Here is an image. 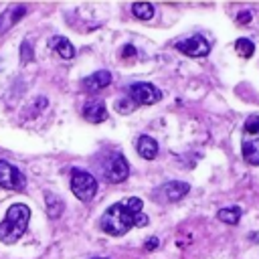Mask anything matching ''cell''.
Instances as JSON below:
<instances>
[{
  "mask_svg": "<svg viewBox=\"0 0 259 259\" xmlns=\"http://www.w3.org/2000/svg\"><path fill=\"white\" fill-rule=\"evenodd\" d=\"M176 51H180L186 57H206L210 53V42L202 34H192L188 38L178 40Z\"/></svg>",
  "mask_w": 259,
  "mask_h": 259,
  "instance_id": "cell-7",
  "label": "cell"
},
{
  "mask_svg": "<svg viewBox=\"0 0 259 259\" xmlns=\"http://www.w3.org/2000/svg\"><path fill=\"white\" fill-rule=\"evenodd\" d=\"M144 200L138 196H130L105 208L99 219V229L111 237H121L134 227H146L148 217L142 212Z\"/></svg>",
  "mask_w": 259,
  "mask_h": 259,
  "instance_id": "cell-1",
  "label": "cell"
},
{
  "mask_svg": "<svg viewBox=\"0 0 259 259\" xmlns=\"http://www.w3.org/2000/svg\"><path fill=\"white\" fill-rule=\"evenodd\" d=\"M235 51H237V55L239 57H243V59H249V57H253V53H255V45L249 40V38H237L235 40Z\"/></svg>",
  "mask_w": 259,
  "mask_h": 259,
  "instance_id": "cell-16",
  "label": "cell"
},
{
  "mask_svg": "<svg viewBox=\"0 0 259 259\" xmlns=\"http://www.w3.org/2000/svg\"><path fill=\"white\" fill-rule=\"evenodd\" d=\"M188 190H190V184H188V182H182V180H168V182L160 184V186L152 192V196H154V200H158V202H176V200H180L182 196H186Z\"/></svg>",
  "mask_w": 259,
  "mask_h": 259,
  "instance_id": "cell-5",
  "label": "cell"
},
{
  "mask_svg": "<svg viewBox=\"0 0 259 259\" xmlns=\"http://www.w3.org/2000/svg\"><path fill=\"white\" fill-rule=\"evenodd\" d=\"M127 174H130V164H127V160H125L121 154H115V156L103 166V176H105L109 182H113V184L123 182V180L127 178Z\"/></svg>",
  "mask_w": 259,
  "mask_h": 259,
  "instance_id": "cell-8",
  "label": "cell"
},
{
  "mask_svg": "<svg viewBox=\"0 0 259 259\" xmlns=\"http://www.w3.org/2000/svg\"><path fill=\"white\" fill-rule=\"evenodd\" d=\"M241 214H243V210H241L239 206H227V208H221V210L217 212L219 221H223V223H227V225H237V223L241 221Z\"/></svg>",
  "mask_w": 259,
  "mask_h": 259,
  "instance_id": "cell-14",
  "label": "cell"
},
{
  "mask_svg": "<svg viewBox=\"0 0 259 259\" xmlns=\"http://www.w3.org/2000/svg\"><path fill=\"white\" fill-rule=\"evenodd\" d=\"M63 208H65V204H63V200H61L59 196L47 194V210H49L51 219H59L61 212H63Z\"/></svg>",
  "mask_w": 259,
  "mask_h": 259,
  "instance_id": "cell-17",
  "label": "cell"
},
{
  "mask_svg": "<svg viewBox=\"0 0 259 259\" xmlns=\"http://www.w3.org/2000/svg\"><path fill=\"white\" fill-rule=\"evenodd\" d=\"M93 259H105V257H93Z\"/></svg>",
  "mask_w": 259,
  "mask_h": 259,
  "instance_id": "cell-23",
  "label": "cell"
},
{
  "mask_svg": "<svg viewBox=\"0 0 259 259\" xmlns=\"http://www.w3.org/2000/svg\"><path fill=\"white\" fill-rule=\"evenodd\" d=\"M249 20H251V12H249V10L239 12V16H237V22H239V24H247Z\"/></svg>",
  "mask_w": 259,
  "mask_h": 259,
  "instance_id": "cell-20",
  "label": "cell"
},
{
  "mask_svg": "<svg viewBox=\"0 0 259 259\" xmlns=\"http://www.w3.org/2000/svg\"><path fill=\"white\" fill-rule=\"evenodd\" d=\"M136 150L144 160H154L158 156V142L150 136H140L138 144H136Z\"/></svg>",
  "mask_w": 259,
  "mask_h": 259,
  "instance_id": "cell-11",
  "label": "cell"
},
{
  "mask_svg": "<svg viewBox=\"0 0 259 259\" xmlns=\"http://www.w3.org/2000/svg\"><path fill=\"white\" fill-rule=\"evenodd\" d=\"M83 117L91 123H101L107 119V109H105V101L103 99H87L83 105Z\"/></svg>",
  "mask_w": 259,
  "mask_h": 259,
  "instance_id": "cell-9",
  "label": "cell"
},
{
  "mask_svg": "<svg viewBox=\"0 0 259 259\" xmlns=\"http://www.w3.org/2000/svg\"><path fill=\"white\" fill-rule=\"evenodd\" d=\"M20 59H22V63H28L34 59V53H32L28 40H22V45H20Z\"/></svg>",
  "mask_w": 259,
  "mask_h": 259,
  "instance_id": "cell-19",
  "label": "cell"
},
{
  "mask_svg": "<svg viewBox=\"0 0 259 259\" xmlns=\"http://www.w3.org/2000/svg\"><path fill=\"white\" fill-rule=\"evenodd\" d=\"M156 247H158V239H156V237H152V239L146 241V249H148V251H154Z\"/></svg>",
  "mask_w": 259,
  "mask_h": 259,
  "instance_id": "cell-22",
  "label": "cell"
},
{
  "mask_svg": "<svg viewBox=\"0 0 259 259\" xmlns=\"http://www.w3.org/2000/svg\"><path fill=\"white\" fill-rule=\"evenodd\" d=\"M28 221H30V208H28L26 204H22V202L12 204V206L6 210L4 221L0 223V241H2L4 245L16 243V241L26 233Z\"/></svg>",
  "mask_w": 259,
  "mask_h": 259,
  "instance_id": "cell-2",
  "label": "cell"
},
{
  "mask_svg": "<svg viewBox=\"0 0 259 259\" xmlns=\"http://www.w3.org/2000/svg\"><path fill=\"white\" fill-rule=\"evenodd\" d=\"M121 57H123V59H127V57H136V49H134L132 45H125V47L121 49Z\"/></svg>",
  "mask_w": 259,
  "mask_h": 259,
  "instance_id": "cell-21",
  "label": "cell"
},
{
  "mask_svg": "<svg viewBox=\"0 0 259 259\" xmlns=\"http://www.w3.org/2000/svg\"><path fill=\"white\" fill-rule=\"evenodd\" d=\"M49 45H51L53 51H57V55H59L61 59H73V57H75V47H73L71 40L65 38V36H53V38L49 40Z\"/></svg>",
  "mask_w": 259,
  "mask_h": 259,
  "instance_id": "cell-12",
  "label": "cell"
},
{
  "mask_svg": "<svg viewBox=\"0 0 259 259\" xmlns=\"http://www.w3.org/2000/svg\"><path fill=\"white\" fill-rule=\"evenodd\" d=\"M132 14L140 20H148L154 16V6L150 2H134L132 4Z\"/></svg>",
  "mask_w": 259,
  "mask_h": 259,
  "instance_id": "cell-15",
  "label": "cell"
},
{
  "mask_svg": "<svg viewBox=\"0 0 259 259\" xmlns=\"http://www.w3.org/2000/svg\"><path fill=\"white\" fill-rule=\"evenodd\" d=\"M241 152H243V160L251 166H259V138L257 140H243L241 144Z\"/></svg>",
  "mask_w": 259,
  "mask_h": 259,
  "instance_id": "cell-13",
  "label": "cell"
},
{
  "mask_svg": "<svg viewBox=\"0 0 259 259\" xmlns=\"http://www.w3.org/2000/svg\"><path fill=\"white\" fill-rule=\"evenodd\" d=\"M109 83H111V73L105 69H99V71H95L83 79V89L85 91H99V89H105Z\"/></svg>",
  "mask_w": 259,
  "mask_h": 259,
  "instance_id": "cell-10",
  "label": "cell"
},
{
  "mask_svg": "<svg viewBox=\"0 0 259 259\" xmlns=\"http://www.w3.org/2000/svg\"><path fill=\"white\" fill-rule=\"evenodd\" d=\"M0 186L6 190H18L20 192L26 186V178L14 164H10L8 160H0Z\"/></svg>",
  "mask_w": 259,
  "mask_h": 259,
  "instance_id": "cell-6",
  "label": "cell"
},
{
  "mask_svg": "<svg viewBox=\"0 0 259 259\" xmlns=\"http://www.w3.org/2000/svg\"><path fill=\"white\" fill-rule=\"evenodd\" d=\"M245 134H259V115H249L243 125Z\"/></svg>",
  "mask_w": 259,
  "mask_h": 259,
  "instance_id": "cell-18",
  "label": "cell"
},
{
  "mask_svg": "<svg viewBox=\"0 0 259 259\" xmlns=\"http://www.w3.org/2000/svg\"><path fill=\"white\" fill-rule=\"evenodd\" d=\"M125 93L130 95V99L136 103V105H152L156 101L162 99V91L152 85V83H132L130 87H125Z\"/></svg>",
  "mask_w": 259,
  "mask_h": 259,
  "instance_id": "cell-4",
  "label": "cell"
},
{
  "mask_svg": "<svg viewBox=\"0 0 259 259\" xmlns=\"http://www.w3.org/2000/svg\"><path fill=\"white\" fill-rule=\"evenodd\" d=\"M71 192L81 202H89L95 196V192H97V180H95V176L89 174L87 170L73 168L71 170Z\"/></svg>",
  "mask_w": 259,
  "mask_h": 259,
  "instance_id": "cell-3",
  "label": "cell"
}]
</instances>
